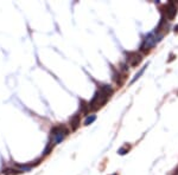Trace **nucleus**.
Here are the masks:
<instances>
[{
    "instance_id": "obj_1",
    "label": "nucleus",
    "mask_w": 178,
    "mask_h": 175,
    "mask_svg": "<svg viewBox=\"0 0 178 175\" xmlns=\"http://www.w3.org/2000/svg\"><path fill=\"white\" fill-rule=\"evenodd\" d=\"M109 97L107 94H105L103 91H101L100 89H99V91H96L95 95H94V97H93V100L89 102V108H90V110H97V109H100L101 106H103L106 103H107V101L109 100Z\"/></svg>"
},
{
    "instance_id": "obj_2",
    "label": "nucleus",
    "mask_w": 178,
    "mask_h": 175,
    "mask_svg": "<svg viewBox=\"0 0 178 175\" xmlns=\"http://www.w3.org/2000/svg\"><path fill=\"white\" fill-rule=\"evenodd\" d=\"M68 134H69V130H68V128L65 125H56V127H54L51 129V135L54 137L55 143H61Z\"/></svg>"
},
{
    "instance_id": "obj_3",
    "label": "nucleus",
    "mask_w": 178,
    "mask_h": 175,
    "mask_svg": "<svg viewBox=\"0 0 178 175\" xmlns=\"http://www.w3.org/2000/svg\"><path fill=\"white\" fill-rule=\"evenodd\" d=\"M162 37H163V34L156 36L154 33H150V34L144 39V43L141 44V47H140L141 51H143V52H148V51L151 50L153 46L160 40Z\"/></svg>"
},
{
    "instance_id": "obj_4",
    "label": "nucleus",
    "mask_w": 178,
    "mask_h": 175,
    "mask_svg": "<svg viewBox=\"0 0 178 175\" xmlns=\"http://www.w3.org/2000/svg\"><path fill=\"white\" fill-rule=\"evenodd\" d=\"M164 14H165V17L169 20H172V19L176 17V14H177V6L170 1V2H167L165 6H164Z\"/></svg>"
},
{
    "instance_id": "obj_5",
    "label": "nucleus",
    "mask_w": 178,
    "mask_h": 175,
    "mask_svg": "<svg viewBox=\"0 0 178 175\" xmlns=\"http://www.w3.org/2000/svg\"><path fill=\"white\" fill-rule=\"evenodd\" d=\"M141 61H143V57L138 52L133 51V52H128L127 53V63L131 66H133V68L134 66H138L141 63Z\"/></svg>"
},
{
    "instance_id": "obj_6",
    "label": "nucleus",
    "mask_w": 178,
    "mask_h": 175,
    "mask_svg": "<svg viewBox=\"0 0 178 175\" xmlns=\"http://www.w3.org/2000/svg\"><path fill=\"white\" fill-rule=\"evenodd\" d=\"M81 124V115L76 114L74 115L71 119H70V127H71V130H76L77 128Z\"/></svg>"
},
{
    "instance_id": "obj_7",
    "label": "nucleus",
    "mask_w": 178,
    "mask_h": 175,
    "mask_svg": "<svg viewBox=\"0 0 178 175\" xmlns=\"http://www.w3.org/2000/svg\"><path fill=\"white\" fill-rule=\"evenodd\" d=\"M126 76H127V74H121V72H119V74L114 77L115 82H116V84H118L119 87H121V85L124 84V82L126 81Z\"/></svg>"
},
{
    "instance_id": "obj_8",
    "label": "nucleus",
    "mask_w": 178,
    "mask_h": 175,
    "mask_svg": "<svg viewBox=\"0 0 178 175\" xmlns=\"http://www.w3.org/2000/svg\"><path fill=\"white\" fill-rule=\"evenodd\" d=\"M81 113L84 114V115H87L88 114V111L90 110V108H89V103H87L86 101H81Z\"/></svg>"
},
{
    "instance_id": "obj_9",
    "label": "nucleus",
    "mask_w": 178,
    "mask_h": 175,
    "mask_svg": "<svg viewBox=\"0 0 178 175\" xmlns=\"http://www.w3.org/2000/svg\"><path fill=\"white\" fill-rule=\"evenodd\" d=\"M146 68H147V64H146V65H145V66H143V68L140 69V71H139V72H137V74H135V76H134V78H133V79L131 81V83H134V82L137 81V79L139 78L140 76H141V75H143V74H144V71H145V69H146Z\"/></svg>"
},
{
    "instance_id": "obj_10",
    "label": "nucleus",
    "mask_w": 178,
    "mask_h": 175,
    "mask_svg": "<svg viewBox=\"0 0 178 175\" xmlns=\"http://www.w3.org/2000/svg\"><path fill=\"white\" fill-rule=\"evenodd\" d=\"M96 119V116L95 115H90V116H88L87 119H86V121H84V125H89L91 124Z\"/></svg>"
},
{
    "instance_id": "obj_11",
    "label": "nucleus",
    "mask_w": 178,
    "mask_h": 175,
    "mask_svg": "<svg viewBox=\"0 0 178 175\" xmlns=\"http://www.w3.org/2000/svg\"><path fill=\"white\" fill-rule=\"evenodd\" d=\"M128 150H129V146H125V147H122V148H120V149L118 150V153L120 155H124V154L128 153Z\"/></svg>"
},
{
    "instance_id": "obj_12",
    "label": "nucleus",
    "mask_w": 178,
    "mask_h": 175,
    "mask_svg": "<svg viewBox=\"0 0 178 175\" xmlns=\"http://www.w3.org/2000/svg\"><path fill=\"white\" fill-rule=\"evenodd\" d=\"M51 149H52V146H51V143H50L49 146H48V147H46V149H45L44 154H49V151H50Z\"/></svg>"
},
{
    "instance_id": "obj_13",
    "label": "nucleus",
    "mask_w": 178,
    "mask_h": 175,
    "mask_svg": "<svg viewBox=\"0 0 178 175\" xmlns=\"http://www.w3.org/2000/svg\"><path fill=\"white\" fill-rule=\"evenodd\" d=\"M175 32H176V33H178V25L175 26Z\"/></svg>"
},
{
    "instance_id": "obj_14",
    "label": "nucleus",
    "mask_w": 178,
    "mask_h": 175,
    "mask_svg": "<svg viewBox=\"0 0 178 175\" xmlns=\"http://www.w3.org/2000/svg\"><path fill=\"white\" fill-rule=\"evenodd\" d=\"M173 175H178V170H176V173H175Z\"/></svg>"
}]
</instances>
